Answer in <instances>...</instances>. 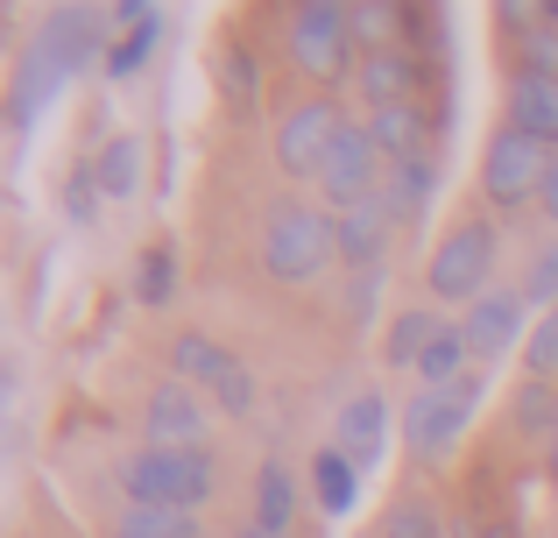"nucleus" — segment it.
Segmentation results:
<instances>
[{
	"label": "nucleus",
	"mask_w": 558,
	"mask_h": 538,
	"mask_svg": "<svg viewBox=\"0 0 558 538\" xmlns=\"http://www.w3.org/2000/svg\"><path fill=\"white\" fill-rule=\"evenodd\" d=\"M523 312H531L523 284H495L481 304H466L460 326H466V347H474V369H495V361H509V347H531V326H523Z\"/></svg>",
	"instance_id": "nucleus-11"
},
{
	"label": "nucleus",
	"mask_w": 558,
	"mask_h": 538,
	"mask_svg": "<svg viewBox=\"0 0 558 538\" xmlns=\"http://www.w3.org/2000/svg\"><path fill=\"white\" fill-rule=\"evenodd\" d=\"M332 446L368 475L381 461V446H389V397H381V390H354V397L340 404V418H332Z\"/></svg>",
	"instance_id": "nucleus-16"
},
{
	"label": "nucleus",
	"mask_w": 558,
	"mask_h": 538,
	"mask_svg": "<svg viewBox=\"0 0 558 538\" xmlns=\"http://www.w3.org/2000/svg\"><path fill=\"white\" fill-rule=\"evenodd\" d=\"M36 50L50 57L64 79H78L85 64L107 71V50H113V14H93V8H57L50 22H43Z\"/></svg>",
	"instance_id": "nucleus-13"
},
{
	"label": "nucleus",
	"mask_w": 558,
	"mask_h": 538,
	"mask_svg": "<svg viewBox=\"0 0 558 538\" xmlns=\"http://www.w3.org/2000/svg\"><path fill=\"white\" fill-rule=\"evenodd\" d=\"M156 43H163V14L156 8H113V50H107V79H135L142 64L156 57Z\"/></svg>",
	"instance_id": "nucleus-18"
},
{
	"label": "nucleus",
	"mask_w": 558,
	"mask_h": 538,
	"mask_svg": "<svg viewBox=\"0 0 558 538\" xmlns=\"http://www.w3.org/2000/svg\"><path fill=\"white\" fill-rule=\"evenodd\" d=\"M227 538H304V531H269V525H255V517H247V525H233Z\"/></svg>",
	"instance_id": "nucleus-37"
},
{
	"label": "nucleus",
	"mask_w": 558,
	"mask_h": 538,
	"mask_svg": "<svg viewBox=\"0 0 558 538\" xmlns=\"http://www.w3.org/2000/svg\"><path fill=\"white\" fill-rule=\"evenodd\" d=\"M219 85H227L233 113L262 107V71H255V57H247V43H219Z\"/></svg>",
	"instance_id": "nucleus-30"
},
{
	"label": "nucleus",
	"mask_w": 558,
	"mask_h": 538,
	"mask_svg": "<svg viewBox=\"0 0 558 538\" xmlns=\"http://www.w3.org/2000/svg\"><path fill=\"white\" fill-rule=\"evenodd\" d=\"M403 43L424 57V64H438V50H446V14L438 8H403Z\"/></svg>",
	"instance_id": "nucleus-33"
},
{
	"label": "nucleus",
	"mask_w": 558,
	"mask_h": 538,
	"mask_svg": "<svg viewBox=\"0 0 558 538\" xmlns=\"http://www.w3.org/2000/svg\"><path fill=\"white\" fill-rule=\"evenodd\" d=\"M276 28H283V57L298 64V79H312L318 93L354 85L361 43H354V14H347V0H298V8H283Z\"/></svg>",
	"instance_id": "nucleus-3"
},
{
	"label": "nucleus",
	"mask_w": 558,
	"mask_h": 538,
	"mask_svg": "<svg viewBox=\"0 0 558 538\" xmlns=\"http://www.w3.org/2000/svg\"><path fill=\"white\" fill-rule=\"evenodd\" d=\"M537 213L551 220V235H558V156H551V178H545V192H537Z\"/></svg>",
	"instance_id": "nucleus-36"
},
{
	"label": "nucleus",
	"mask_w": 558,
	"mask_h": 538,
	"mask_svg": "<svg viewBox=\"0 0 558 538\" xmlns=\"http://www.w3.org/2000/svg\"><path fill=\"white\" fill-rule=\"evenodd\" d=\"M381 184H389V156L375 150L368 121H354V113H347V128L332 135V150H326V164H318V184H312V192L326 199L332 213H347V206H361V199H375Z\"/></svg>",
	"instance_id": "nucleus-9"
},
{
	"label": "nucleus",
	"mask_w": 558,
	"mask_h": 538,
	"mask_svg": "<svg viewBox=\"0 0 558 538\" xmlns=\"http://www.w3.org/2000/svg\"><path fill=\"white\" fill-rule=\"evenodd\" d=\"M312 503H318L326 517H347V511L361 503V468H354V461H347L332 440L312 454Z\"/></svg>",
	"instance_id": "nucleus-21"
},
{
	"label": "nucleus",
	"mask_w": 558,
	"mask_h": 538,
	"mask_svg": "<svg viewBox=\"0 0 558 538\" xmlns=\"http://www.w3.org/2000/svg\"><path fill=\"white\" fill-rule=\"evenodd\" d=\"M64 85H71V79L36 50V43H28L22 64H14V128H28V121H36V107H43L50 93H64Z\"/></svg>",
	"instance_id": "nucleus-25"
},
{
	"label": "nucleus",
	"mask_w": 558,
	"mask_h": 538,
	"mask_svg": "<svg viewBox=\"0 0 558 538\" xmlns=\"http://www.w3.org/2000/svg\"><path fill=\"white\" fill-rule=\"evenodd\" d=\"M502 107H509V128H517V135L558 150V79H509Z\"/></svg>",
	"instance_id": "nucleus-19"
},
{
	"label": "nucleus",
	"mask_w": 558,
	"mask_h": 538,
	"mask_svg": "<svg viewBox=\"0 0 558 538\" xmlns=\"http://www.w3.org/2000/svg\"><path fill=\"white\" fill-rule=\"evenodd\" d=\"M545 22H551V28H558V0H551V8H545Z\"/></svg>",
	"instance_id": "nucleus-40"
},
{
	"label": "nucleus",
	"mask_w": 558,
	"mask_h": 538,
	"mask_svg": "<svg viewBox=\"0 0 558 538\" xmlns=\"http://www.w3.org/2000/svg\"><path fill=\"white\" fill-rule=\"evenodd\" d=\"M198 538H213V531H198Z\"/></svg>",
	"instance_id": "nucleus-41"
},
{
	"label": "nucleus",
	"mask_w": 558,
	"mask_h": 538,
	"mask_svg": "<svg viewBox=\"0 0 558 538\" xmlns=\"http://www.w3.org/2000/svg\"><path fill=\"white\" fill-rule=\"evenodd\" d=\"M184 290V263H178V241H149L135 263V298L149 304V312H170Z\"/></svg>",
	"instance_id": "nucleus-24"
},
{
	"label": "nucleus",
	"mask_w": 558,
	"mask_h": 538,
	"mask_svg": "<svg viewBox=\"0 0 558 538\" xmlns=\"http://www.w3.org/2000/svg\"><path fill=\"white\" fill-rule=\"evenodd\" d=\"M347 14H354L361 57H368V50H396V43H403V0H347Z\"/></svg>",
	"instance_id": "nucleus-28"
},
{
	"label": "nucleus",
	"mask_w": 558,
	"mask_h": 538,
	"mask_svg": "<svg viewBox=\"0 0 558 538\" xmlns=\"http://www.w3.org/2000/svg\"><path fill=\"white\" fill-rule=\"evenodd\" d=\"M93 170H99V192H107V206H135V199H142V142H135V135L99 142Z\"/></svg>",
	"instance_id": "nucleus-23"
},
{
	"label": "nucleus",
	"mask_w": 558,
	"mask_h": 538,
	"mask_svg": "<svg viewBox=\"0 0 558 538\" xmlns=\"http://www.w3.org/2000/svg\"><path fill=\"white\" fill-rule=\"evenodd\" d=\"M523 298L545 304V312H558V235L531 249V270H523Z\"/></svg>",
	"instance_id": "nucleus-32"
},
{
	"label": "nucleus",
	"mask_w": 558,
	"mask_h": 538,
	"mask_svg": "<svg viewBox=\"0 0 558 538\" xmlns=\"http://www.w3.org/2000/svg\"><path fill=\"white\" fill-rule=\"evenodd\" d=\"M551 538H558V525H551Z\"/></svg>",
	"instance_id": "nucleus-42"
},
{
	"label": "nucleus",
	"mask_w": 558,
	"mask_h": 538,
	"mask_svg": "<svg viewBox=\"0 0 558 538\" xmlns=\"http://www.w3.org/2000/svg\"><path fill=\"white\" fill-rule=\"evenodd\" d=\"M381 192L396 199V213H403V220H417V213L438 199V156H410V164H389V184H381Z\"/></svg>",
	"instance_id": "nucleus-27"
},
{
	"label": "nucleus",
	"mask_w": 558,
	"mask_h": 538,
	"mask_svg": "<svg viewBox=\"0 0 558 538\" xmlns=\"http://www.w3.org/2000/svg\"><path fill=\"white\" fill-rule=\"evenodd\" d=\"M128 503H149V511H191L198 517L205 503L219 497L227 468H219L213 446H135V454L113 468Z\"/></svg>",
	"instance_id": "nucleus-1"
},
{
	"label": "nucleus",
	"mask_w": 558,
	"mask_h": 538,
	"mask_svg": "<svg viewBox=\"0 0 558 538\" xmlns=\"http://www.w3.org/2000/svg\"><path fill=\"white\" fill-rule=\"evenodd\" d=\"M502 28V57H509V79H558V28L545 22V8L517 0V8L495 14Z\"/></svg>",
	"instance_id": "nucleus-14"
},
{
	"label": "nucleus",
	"mask_w": 558,
	"mask_h": 538,
	"mask_svg": "<svg viewBox=\"0 0 558 538\" xmlns=\"http://www.w3.org/2000/svg\"><path fill=\"white\" fill-rule=\"evenodd\" d=\"M381 276H389V270H354V276L340 284L347 326H375V319H381Z\"/></svg>",
	"instance_id": "nucleus-31"
},
{
	"label": "nucleus",
	"mask_w": 558,
	"mask_h": 538,
	"mask_svg": "<svg viewBox=\"0 0 558 538\" xmlns=\"http://www.w3.org/2000/svg\"><path fill=\"white\" fill-rule=\"evenodd\" d=\"M298 511H304V482L290 475V461H262L255 468V525L269 531H298Z\"/></svg>",
	"instance_id": "nucleus-20"
},
{
	"label": "nucleus",
	"mask_w": 558,
	"mask_h": 538,
	"mask_svg": "<svg viewBox=\"0 0 558 538\" xmlns=\"http://www.w3.org/2000/svg\"><path fill=\"white\" fill-rule=\"evenodd\" d=\"M213 440V411L184 375H156L142 397V446H205Z\"/></svg>",
	"instance_id": "nucleus-10"
},
{
	"label": "nucleus",
	"mask_w": 558,
	"mask_h": 538,
	"mask_svg": "<svg viewBox=\"0 0 558 538\" xmlns=\"http://www.w3.org/2000/svg\"><path fill=\"white\" fill-rule=\"evenodd\" d=\"M381 538H446V517H438L432 489H396L389 511H381Z\"/></svg>",
	"instance_id": "nucleus-26"
},
{
	"label": "nucleus",
	"mask_w": 558,
	"mask_h": 538,
	"mask_svg": "<svg viewBox=\"0 0 558 538\" xmlns=\"http://www.w3.org/2000/svg\"><path fill=\"white\" fill-rule=\"evenodd\" d=\"M481 397H488V375H481V369L466 375V383H452V390H417V397L403 404V454L417 461L424 475L452 468V454H460Z\"/></svg>",
	"instance_id": "nucleus-5"
},
{
	"label": "nucleus",
	"mask_w": 558,
	"mask_h": 538,
	"mask_svg": "<svg viewBox=\"0 0 558 538\" xmlns=\"http://www.w3.org/2000/svg\"><path fill=\"white\" fill-rule=\"evenodd\" d=\"M340 128H347L340 93H304V99H290V107L276 113V135H269L276 170H283V178H298V184H318V164H326V150H332V135H340Z\"/></svg>",
	"instance_id": "nucleus-7"
},
{
	"label": "nucleus",
	"mask_w": 558,
	"mask_h": 538,
	"mask_svg": "<svg viewBox=\"0 0 558 538\" xmlns=\"http://www.w3.org/2000/svg\"><path fill=\"white\" fill-rule=\"evenodd\" d=\"M545 482H558V426H551V440H545Z\"/></svg>",
	"instance_id": "nucleus-38"
},
{
	"label": "nucleus",
	"mask_w": 558,
	"mask_h": 538,
	"mask_svg": "<svg viewBox=\"0 0 558 538\" xmlns=\"http://www.w3.org/2000/svg\"><path fill=\"white\" fill-rule=\"evenodd\" d=\"M99 199H107V192H99V170H93V164H78V170H71V184H64V213L85 227V220L99 213Z\"/></svg>",
	"instance_id": "nucleus-35"
},
{
	"label": "nucleus",
	"mask_w": 558,
	"mask_h": 538,
	"mask_svg": "<svg viewBox=\"0 0 558 538\" xmlns=\"http://www.w3.org/2000/svg\"><path fill=\"white\" fill-rule=\"evenodd\" d=\"M502 220L495 213H460L446 235L432 241V263H424V290L438 304H481L502 284Z\"/></svg>",
	"instance_id": "nucleus-4"
},
{
	"label": "nucleus",
	"mask_w": 558,
	"mask_h": 538,
	"mask_svg": "<svg viewBox=\"0 0 558 538\" xmlns=\"http://www.w3.org/2000/svg\"><path fill=\"white\" fill-rule=\"evenodd\" d=\"M262 270L283 290H312L318 276L340 270V220H332V206L276 199V213L262 220Z\"/></svg>",
	"instance_id": "nucleus-2"
},
{
	"label": "nucleus",
	"mask_w": 558,
	"mask_h": 538,
	"mask_svg": "<svg viewBox=\"0 0 558 538\" xmlns=\"http://www.w3.org/2000/svg\"><path fill=\"white\" fill-rule=\"evenodd\" d=\"M438 326H446V312H438V304H403V312H389V326H381V369L417 375V361L432 355Z\"/></svg>",
	"instance_id": "nucleus-17"
},
{
	"label": "nucleus",
	"mask_w": 558,
	"mask_h": 538,
	"mask_svg": "<svg viewBox=\"0 0 558 538\" xmlns=\"http://www.w3.org/2000/svg\"><path fill=\"white\" fill-rule=\"evenodd\" d=\"M551 156H558V150H545V142H531V135H517V128L502 121V135L481 150V170H474L481 206H488L495 220L537 206V192H545V178H551Z\"/></svg>",
	"instance_id": "nucleus-6"
},
{
	"label": "nucleus",
	"mask_w": 558,
	"mask_h": 538,
	"mask_svg": "<svg viewBox=\"0 0 558 538\" xmlns=\"http://www.w3.org/2000/svg\"><path fill=\"white\" fill-rule=\"evenodd\" d=\"M113 538H198V517L191 511H149V503H128L113 517Z\"/></svg>",
	"instance_id": "nucleus-29"
},
{
	"label": "nucleus",
	"mask_w": 558,
	"mask_h": 538,
	"mask_svg": "<svg viewBox=\"0 0 558 538\" xmlns=\"http://www.w3.org/2000/svg\"><path fill=\"white\" fill-rule=\"evenodd\" d=\"M558 426V383H545V375H523L517 397H509V432H517L523 446H545Z\"/></svg>",
	"instance_id": "nucleus-22"
},
{
	"label": "nucleus",
	"mask_w": 558,
	"mask_h": 538,
	"mask_svg": "<svg viewBox=\"0 0 558 538\" xmlns=\"http://www.w3.org/2000/svg\"><path fill=\"white\" fill-rule=\"evenodd\" d=\"M170 375H184V383L198 390L205 404H219L227 418L255 411V375H247V361L233 355V347H219L213 333H198V326H184L178 340H170Z\"/></svg>",
	"instance_id": "nucleus-8"
},
{
	"label": "nucleus",
	"mask_w": 558,
	"mask_h": 538,
	"mask_svg": "<svg viewBox=\"0 0 558 538\" xmlns=\"http://www.w3.org/2000/svg\"><path fill=\"white\" fill-rule=\"evenodd\" d=\"M368 135L389 164H410V156H438V135H446V99H417V107H381L368 113Z\"/></svg>",
	"instance_id": "nucleus-15"
},
{
	"label": "nucleus",
	"mask_w": 558,
	"mask_h": 538,
	"mask_svg": "<svg viewBox=\"0 0 558 538\" xmlns=\"http://www.w3.org/2000/svg\"><path fill=\"white\" fill-rule=\"evenodd\" d=\"M332 220H340V276H354V270H389L396 235H403V213H396L389 192L361 199V206L332 213Z\"/></svg>",
	"instance_id": "nucleus-12"
},
{
	"label": "nucleus",
	"mask_w": 558,
	"mask_h": 538,
	"mask_svg": "<svg viewBox=\"0 0 558 538\" xmlns=\"http://www.w3.org/2000/svg\"><path fill=\"white\" fill-rule=\"evenodd\" d=\"M481 538H523V531H517V517H495V525L481 531Z\"/></svg>",
	"instance_id": "nucleus-39"
},
{
	"label": "nucleus",
	"mask_w": 558,
	"mask_h": 538,
	"mask_svg": "<svg viewBox=\"0 0 558 538\" xmlns=\"http://www.w3.org/2000/svg\"><path fill=\"white\" fill-rule=\"evenodd\" d=\"M523 361H531V375L558 383V312H545V319L531 326V347H523Z\"/></svg>",
	"instance_id": "nucleus-34"
}]
</instances>
